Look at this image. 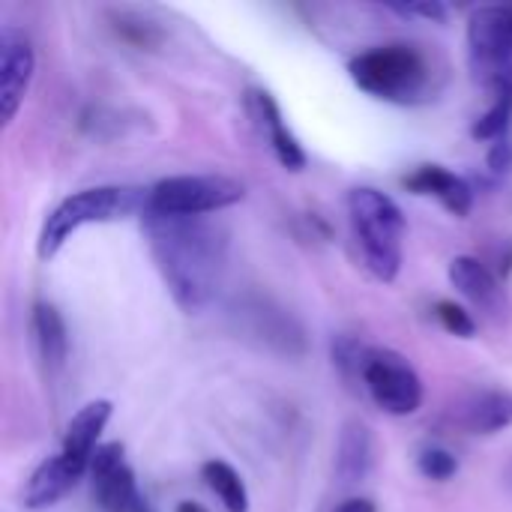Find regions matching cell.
I'll return each instance as SVG.
<instances>
[{
	"instance_id": "cell-23",
	"label": "cell",
	"mask_w": 512,
	"mask_h": 512,
	"mask_svg": "<svg viewBox=\"0 0 512 512\" xmlns=\"http://www.w3.org/2000/svg\"><path fill=\"white\" fill-rule=\"evenodd\" d=\"M114 30H117L120 39H126V42L135 45V48H150V45L159 42L156 24H150V21H144V18H135V15H129V12H117Z\"/></svg>"
},
{
	"instance_id": "cell-15",
	"label": "cell",
	"mask_w": 512,
	"mask_h": 512,
	"mask_svg": "<svg viewBox=\"0 0 512 512\" xmlns=\"http://www.w3.org/2000/svg\"><path fill=\"white\" fill-rule=\"evenodd\" d=\"M447 276H450V282H453V288L465 297V300H471L477 309H483V312H501L504 309V282L489 270V264H483L480 258H474V255H456L453 261H450V270H447Z\"/></svg>"
},
{
	"instance_id": "cell-13",
	"label": "cell",
	"mask_w": 512,
	"mask_h": 512,
	"mask_svg": "<svg viewBox=\"0 0 512 512\" xmlns=\"http://www.w3.org/2000/svg\"><path fill=\"white\" fill-rule=\"evenodd\" d=\"M30 339H33V351L39 357L45 378L54 381L66 369V360H69V330H66V321L57 312V306H51L45 300L33 303Z\"/></svg>"
},
{
	"instance_id": "cell-12",
	"label": "cell",
	"mask_w": 512,
	"mask_h": 512,
	"mask_svg": "<svg viewBox=\"0 0 512 512\" xmlns=\"http://www.w3.org/2000/svg\"><path fill=\"white\" fill-rule=\"evenodd\" d=\"M402 186L414 195L435 198L444 210H450L459 219H465L474 210V186L462 174H456L444 165H435V162L417 165L411 174L402 177Z\"/></svg>"
},
{
	"instance_id": "cell-8",
	"label": "cell",
	"mask_w": 512,
	"mask_h": 512,
	"mask_svg": "<svg viewBox=\"0 0 512 512\" xmlns=\"http://www.w3.org/2000/svg\"><path fill=\"white\" fill-rule=\"evenodd\" d=\"M90 480L96 504L105 512H150L138 489V480L126 462L123 444H102L90 462Z\"/></svg>"
},
{
	"instance_id": "cell-9",
	"label": "cell",
	"mask_w": 512,
	"mask_h": 512,
	"mask_svg": "<svg viewBox=\"0 0 512 512\" xmlns=\"http://www.w3.org/2000/svg\"><path fill=\"white\" fill-rule=\"evenodd\" d=\"M36 72V51L24 30L3 24L0 30V117L9 126L30 90Z\"/></svg>"
},
{
	"instance_id": "cell-21",
	"label": "cell",
	"mask_w": 512,
	"mask_h": 512,
	"mask_svg": "<svg viewBox=\"0 0 512 512\" xmlns=\"http://www.w3.org/2000/svg\"><path fill=\"white\" fill-rule=\"evenodd\" d=\"M366 351H369V345H363L354 336H339L333 342V363H336V369L342 372L345 381H360Z\"/></svg>"
},
{
	"instance_id": "cell-28",
	"label": "cell",
	"mask_w": 512,
	"mask_h": 512,
	"mask_svg": "<svg viewBox=\"0 0 512 512\" xmlns=\"http://www.w3.org/2000/svg\"><path fill=\"white\" fill-rule=\"evenodd\" d=\"M510 483H512V471H510Z\"/></svg>"
},
{
	"instance_id": "cell-17",
	"label": "cell",
	"mask_w": 512,
	"mask_h": 512,
	"mask_svg": "<svg viewBox=\"0 0 512 512\" xmlns=\"http://www.w3.org/2000/svg\"><path fill=\"white\" fill-rule=\"evenodd\" d=\"M459 423L471 435H498L512 426V393L507 390H480L474 393L462 411Z\"/></svg>"
},
{
	"instance_id": "cell-5",
	"label": "cell",
	"mask_w": 512,
	"mask_h": 512,
	"mask_svg": "<svg viewBox=\"0 0 512 512\" xmlns=\"http://www.w3.org/2000/svg\"><path fill=\"white\" fill-rule=\"evenodd\" d=\"M246 198V186L225 174H174L147 189L144 213L153 216H210Z\"/></svg>"
},
{
	"instance_id": "cell-3",
	"label": "cell",
	"mask_w": 512,
	"mask_h": 512,
	"mask_svg": "<svg viewBox=\"0 0 512 512\" xmlns=\"http://www.w3.org/2000/svg\"><path fill=\"white\" fill-rule=\"evenodd\" d=\"M348 216L369 273L378 282H396L405 261V213L381 189L360 186L348 195Z\"/></svg>"
},
{
	"instance_id": "cell-27",
	"label": "cell",
	"mask_w": 512,
	"mask_h": 512,
	"mask_svg": "<svg viewBox=\"0 0 512 512\" xmlns=\"http://www.w3.org/2000/svg\"><path fill=\"white\" fill-rule=\"evenodd\" d=\"M177 512H207L201 504H195V501H180L177 504Z\"/></svg>"
},
{
	"instance_id": "cell-10",
	"label": "cell",
	"mask_w": 512,
	"mask_h": 512,
	"mask_svg": "<svg viewBox=\"0 0 512 512\" xmlns=\"http://www.w3.org/2000/svg\"><path fill=\"white\" fill-rule=\"evenodd\" d=\"M246 114L252 117L258 132L267 138V144H270V150H273V156H276V162L282 168H288V171H303L306 168L309 156H306L303 144L297 141V135L288 129L279 102L267 90H261V87L246 90Z\"/></svg>"
},
{
	"instance_id": "cell-20",
	"label": "cell",
	"mask_w": 512,
	"mask_h": 512,
	"mask_svg": "<svg viewBox=\"0 0 512 512\" xmlns=\"http://www.w3.org/2000/svg\"><path fill=\"white\" fill-rule=\"evenodd\" d=\"M417 471L432 483H447L459 474V459L453 450H447L441 444H429L417 456Z\"/></svg>"
},
{
	"instance_id": "cell-1",
	"label": "cell",
	"mask_w": 512,
	"mask_h": 512,
	"mask_svg": "<svg viewBox=\"0 0 512 512\" xmlns=\"http://www.w3.org/2000/svg\"><path fill=\"white\" fill-rule=\"evenodd\" d=\"M156 270L183 312L207 309L222 285L228 264V234L207 216L141 213Z\"/></svg>"
},
{
	"instance_id": "cell-24",
	"label": "cell",
	"mask_w": 512,
	"mask_h": 512,
	"mask_svg": "<svg viewBox=\"0 0 512 512\" xmlns=\"http://www.w3.org/2000/svg\"><path fill=\"white\" fill-rule=\"evenodd\" d=\"M390 9H393V12H399V15H405V18H426V21H438V24H444V21H447V15H450V9H447L444 3H438V0L390 3Z\"/></svg>"
},
{
	"instance_id": "cell-6",
	"label": "cell",
	"mask_w": 512,
	"mask_h": 512,
	"mask_svg": "<svg viewBox=\"0 0 512 512\" xmlns=\"http://www.w3.org/2000/svg\"><path fill=\"white\" fill-rule=\"evenodd\" d=\"M468 63L492 96L512 90V6H477L468 15Z\"/></svg>"
},
{
	"instance_id": "cell-7",
	"label": "cell",
	"mask_w": 512,
	"mask_h": 512,
	"mask_svg": "<svg viewBox=\"0 0 512 512\" xmlns=\"http://www.w3.org/2000/svg\"><path fill=\"white\" fill-rule=\"evenodd\" d=\"M360 387L369 393V399L390 417H411L423 405V381L417 369L390 348H369L360 372Z\"/></svg>"
},
{
	"instance_id": "cell-11",
	"label": "cell",
	"mask_w": 512,
	"mask_h": 512,
	"mask_svg": "<svg viewBox=\"0 0 512 512\" xmlns=\"http://www.w3.org/2000/svg\"><path fill=\"white\" fill-rule=\"evenodd\" d=\"M114 414V405L108 399H93L84 408H78V414L69 420L66 432H63V444H60V456L81 474H90V462L96 456V450L102 447L99 438L108 426Z\"/></svg>"
},
{
	"instance_id": "cell-14",
	"label": "cell",
	"mask_w": 512,
	"mask_h": 512,
	"mask_svg": "<svg viewBox=\"0 0 512 512\" xmlns=\"http://www.w3.org/2000/svg\"><path fill=\"white\" fill-rule=\"evenodd\" d=\"M81 477H84L81 471H75L60 453H54V456L42 459L36 465V471L30 474V480L24 483V489H21V507L30 512L54 507L57 501H63L78 486Z\"/></svg>"
},
{
	"instance_id": "cell-16",
	"label": "cell",
	"mask_w": 512,
	"mask_h": 512,
	"mask_svg": "<svg viewBox=\"0 0 512 512\" xmlns=\"http://www.w3.org/2000/svg\"><path fill=\"white\" fill-rule=\"evenodd\" d=\"M375 468V438L366 423L348 420L336 444V477L348 486L363 483Z\"/></svg>"
},
{
	"instance_id": "cell-18",
	"label": "cell",
	"mask_w": 512,
	"mask_h": 512,
	"mask_svg": "<svg viewBox=\"0 0 512 512\" xmlns=\"http://www.w3.org/2000/svg\"><path fill=\"white\" fill-rule=\"evenodd\" d=\"M201 480L207 483V489L222 501V507L228 512H249V492L243 477L222 459H210L201 465Z\"/></svg>"
},
{
	"instance_id": "cell-26",
	"label": "cell",
	"mask_w": 512,
	"mask_h": 512,
	"mask_svg": "<svg viewBox=\"0 0 512 512\" xmlns=\"http://www.w3.org/2000/svg\"><path fill=\"white\" fill-rule=\"evenodd\" d=\"M333 512H378V507L369 498H348V501H342Z\"/></svg>"
},
{
	"instance_id": "cell-25",
	"label": "cell",
	"mask_w": 512,
	"mask_h": 512,
	"mask_svg": "<svg viewBox=\"0 0 512 512\" xmlns=\"http://www.w3.org/2000/svg\"><path fill=\"white\" fill-rule=\"evenodd\" d=\"M489 168H492L495 174H504V171H510L512 168L510 138H501V141H495V144H492V150H489Z\"/></svg>"
},
{
	"instance_id": "cell-19",
	"label": "cell",
	"mask_w": 512,
	"mask_h": 512,
	"mask_svg": "<svg viewBox=\"0 0 512 512\" xmlns=\"http://www.w3.org/2000/svg\"><path fill=\"white\" fill-rule=\"evenodd\" d=\"M510 120H512V90H504V93L492 96L489 111L474 123L471 135H474L477 141H492V144H495V141L507 138V132H510Z\"/></svg>"
},
{
	"instance_id": "cell-22",
	"label": "cell",
	"mask_w": 512,
	"mask_h": 512,
	"mask_svg": "<svg viewBox=\"0 0 512 512\" xmlns=\"http://www.w3.org/2000/svg\"><path fill=\"white\" fill-rule=\"evenodd\" d=\"M435 318L441 321V327L450 336H459V339H474L477 330H480L477 321H474V315L465 306H459L456 300H438L435 303Z\"/></svg>"
},
{
	"instance_id": "cell-4",
	"label": "cell",
	"mask_w": 512,
	"mask_h": 512,
	"mask_svg": "<svg viewBox=\"0 0 512 512\" xmlns=\"http://www.w3.org/2000/svg\"><path fill=\"white\" fill-rule=\"evenodd\" d=\"M144 204H147V192L129 189V186H93V189L72 192L45 216L39 228V237H36L39 261H51L75 231L87 225L117 222L132 213H144Z\"/></svg>"
},
{
	"instance_id": "cell-2",
	"label": "cell",
	"mask_w": 512,
	"mask_h": 512,
	"mask_svg": "<svg viewBox=\"0 0 512 512\" xmlns=\"http://www.w3.org/2000/svg\"><path fill=\"white\" fill-rule=\"evenodd\" d=\"M348 75L363 93L390 105H423L444 84V66L414 42H387L360 51L348 63Z\"/></svg>"
}]
</instances>
